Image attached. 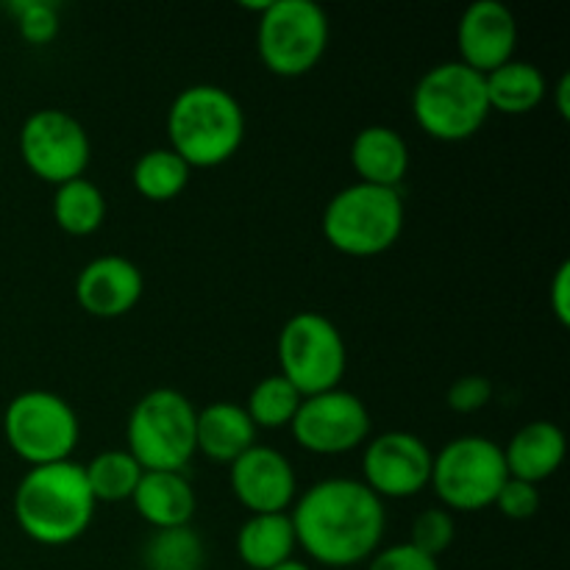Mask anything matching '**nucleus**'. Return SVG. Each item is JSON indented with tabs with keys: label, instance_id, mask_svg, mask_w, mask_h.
Masks as SVG:
<instances>
[{
	"label": "nucleus",
	"instance_id": "7c9ffc66",
	"mask_svg": "<svg viewBox=\"0 0 570 570\" xmlns=\"http://www.w3.org/2000/svg\"><path fill=\"white\" fill-rule=\"evenodd\" d=\"M445 401L460 415H473L493 401V382L488 376H479V373H468L451 384Z\"/></svg>",
	"mask_w": 570,
	"mask_h": 570
},
{
	"label": "nucleus",
	"instance_id": "9b49d317",
	"mask_svg": "<svg viewBox=\"0 0 570 570\" xmlns=\"http://www.w3.org/2000/svg\"><path fill=\"white\" fill-rule=\"evenodd\" d=\"M20 156L33 176L59 187L87 173L92 142L76 115L65 109H39L22 122Z\"/></svg>",
	"mask_w": 570,
	"mask_h": 570
},
{
	"label": "nucleus",
	"instance_id": "473e14b6",
	"mask_svg": "<svg viewBox=\"0 0 570 570\" xmlns=\"http://www.w3.org/2000/svg\"><path fill=\"white\" fill-rule=\"evenodd\" d=\"M551 312L560 321V326H568L570 323V262H560L554 278H551L549 289Z\"/></svg>",
	"mask_w": 570,
	"mask_h": 570
},
{
	"label": "nucleus",
	"instance_id": "20e7f679",
	"mask_svg": "<svg viewBox=\"0 0 570 570\" xmlns=\"http://www.w3.org/2000/svg\"><path fill=\"white\" fill-rule=\"evenodd\" d=\"M406 223L401 189L348 184L323 209V234L334 250L354 259L382 256L401 239Z\"/></svg>",
	"mask_w": 570,
	"mask_h": 570
},
{
	"label": "nucleus",
	"instance_id": "f3484780",
	"mask_svg": "<svg viewBox=\"0 0 570 570\" xmlns=\"http://www.w3.org/2000/svg\"><path fill=\"white\" fill-rule=\"evenodd\" d=\"M507 473L521 482L540 484L554 476L568 454V440L557 423L532 421L518 429L510 443L501 445Z\"/></svg>",
	"mask_w": 570,
	"mask_h": 570
},
{
	"label": "nucleus",
	"instance_id": "9d476101",
	"mask_svg": "<svg viewBox=\"0 0 570 570\" xmlns=\"http://www.w3.org/2000/svg\"><path fill=\"white\" fill-rule=\"evenodd\" d=\"M282 376L304 399L337 390L348 371V348L340 328L321 312H295L278 332Z\"/></svg>",
	"mask_w": 570,
	"mask_h": 570
},
{
	"label": "nucleus",
	"instance_id": "393cba45",
	"mask_svg": "<svg viewBox=\"0 0 570 570\" xmlns=\"http://www.w3.org/2000/svg\"><path fill=\"white\" fill-rule=\"evenodd\" d=\"M142 473V465L126 449L100 451L83 465V476H87V484L98 504L100 501H106V504L131 501Z\"/></svg>",
	"mask_w": 570,
	"mask_h": 570
},
{
	"label": "nucleus",
	"instance_id": "bb28decb",
	"mask_svg": "<svg viewBox=\"0 0 570 570\" xmlns=\"http://www.w3.org/2000/svg\"><path fill=\"white\" fill-rule=\"evenodd\" d=\"M301 401H304V395L282 373H271L250 387L245 412L256 429H284L293 423Z\"/></svg>",
	"mask_w": 570,
	"mask_h": 570
},
{
	"label": "nucleus",
	"instance_id": "dca6fc26",
	"mask_svg": "<svg viewBox=\"0 0 570 570\" xmlns=\"http://www.w3.org/2000/svg\"><path fill=\"white\" fill-rule=\"evenodd\" d=\"M145 293V276L120 254L95 256L76 278V301L87 315L115 321L128 315Z\"/></svg>",
	"mask_w": 570,
	"mask_h": 570
},
{
	"label": "nucleus",
	"instance_id": "f8f14e48",
	"mask_svg": "<svg viewBox=\"0 0 570 570\" xmlns=\"http://www.w3.org/2000/svg\"><path fill=\"white\" fill-rule=\"evenodd\" d=\"M371 410L348 390H328L301 401L289 432L304 451L317 456H337L362 449L371 440Z\"/></svg>",
	"mask_w": 570,
	"mask_h": 570
},
{
	"label": "nucleus",
	"instance_id": "7ed1b4c3",
	"mask_svg": "<svg viewBox=\"0 0 570 570\" xmlns=\"http://www.w3.org/2000/svg\"><path fill=\"white\" fill-rule=\"evenodd\" d=\"M167 148L189 167H220L237 156L245 139L243 104L217 83H193L167 109Z\"/></svg>",
	"mask_w": 570,
	"mask_h": 570
},
{
	"label": "nucleus",
	"instance_id": "f704fd0d",
	"mask_svg": "<svg viewBox=\"0 0 570 570\" xmlns=\"http://www.w3.org/2000/svg\"><path fill=\"white\" fill-rule=\"evenodd\" d=\"M271 570H312L309 566H306L304 560H287V562H282V566H276V568H271Z\"/></svg>",
	"mask_w": 570,
	"mask_h": 570
},
{
	"label": "nucleus",
	"instance_id": "0eeeda50",
	"mask_svg": "<svg viewBox=\"0 0 570 570\" xmlns=\"http://www.w3.org/2000/svg\"><path fill=\"white\" fill-rule=\"evenodd\" d=\"M507 479L501 445L482 434H462L434 454L429 488L449 512H479L495 504Z\"/></svg>",
	"mask_w": 570,
	"mask_h": 570
},
{
	"label": "nucleus",
	"instance_id": "1a4fd4ad",
	"mask_svg": "<svg viewBox=\"0 0 570 570\" xmlns=\"http://www.w3.org/2000/svg\"><path fill=\"white\" fill-rule=\"evenodd\" d=\"M9 449L31 468L67 462L81 440V421L70 401L50 390H26L3 412Z\"/></svg>",
	"mask_w": 570,
	"mask_h": 570
},
{
	"label": "nucleus",
	"instance_id": "6e6552de",
	"mask_svg": "<svg viewBox=\"0 0 570 570\" xmlns=\"http://www.w3.org/2000/svg\"><path fill=\"white\" fill-rule=\"evenodd\" d=\"M328 48V14L315 0H267L256 22V50L273 76L315 70Z\"/></svg>",
	"mask_w": 570,
	"mask_h": 570
},
{
	"label": "nucleus",
	"instance_id": "c756f323",
	"mask_svg": "<svg viewBox=\"0 0 570 570\" xmlns=\"http://www.w3.org/2000/svg\"><path fill=\"white\" fill-rule=\"evenodd\" d=\"M540 504H543V499H540L538 484H529L510 476L504 482V488L499 490V495H495L493 507L501 515L510 518V521H529V518L538 515Z\"/></svg>",
	"mask_w": 570,
	"mask_h": 570
},
{
	"label": "nucleus",
	"instance_id": "412c9836",
	"mask_svg": "<svg viewBox=\"0 0 570 570\" xmlns=\"http://www.w3.org/2000/svg\"><path fill=\"white\" fill-rule=\"evenodd\" d=\"M298 540H295L289 512H267L250 515L237 532V554L250 570H271L293 560Z\"/></svg>",
	"mask_w": 570,
	"mask_h": 570
},
{
	"label": "nucleus",
	"instance_id": "a878e982",
	"mask_svg": "<svg viewBox=\"0 0 570 570\" xmlns=\"http://www.w3.org/2000/svg\"><path fill=\"white\" fill-rule=\"evenodd\" d=\"M206 546L193 527L156 529L142 546L145 570H204Z\"/></svg>",
	"mask_w": 570,
	"mask_h": 570
},
{
	"label": "nucleus",
	"instance_id": "2eb2a0df",
	"mask_svg": "<svg viewBox=\"0 0 570 570\" xmlns=\"http://www.w3.org/2000/svg\"><path fill=\"white\" fill-rule=\"evenodd\" d=\"M515 45L518 20L499 0H473L456 22L460 61L482 76L515 59Z\"/></svg>",
	"mask_w": 570,
	"mask_h": 570
},
{
	"label": "nucleus",
	"instance_id": "39448f33",
	"mask_svg": "<svg viewBox=\"0 0 570 570\" xmlns=\"http://www.w3.org/2000/svg\"><path fill=\"white\" fill-rule=\"evenodd\" d=\"M412 117L440 142L471 139L490 117L484 76L460 59L429 67L412 92Z\"/></svg>",
	"mask_w": 570,
	"mask_h": 570
},
{
	"label": "nucleus",
	"instance_id": "72a5a7b5",
	"mask_svg": "<svg viewBox=\"0 0 570 570\" xmlns=\"http://www.w3.org/2000/svg\"><path fill=\"white\" fill-rule=\"evenodd\" d=\"M554 104H557V111H560V117H570V76H560V81H557L554 87Z\"/></svg>",
	"mask_w": 570,
	"mask_h": 570
},
{
	"label": "nucleus",
	"instance_id": "5701e85b",
	"mask_svg": "<svg viewBox=\"0 0 570 570\" xmlns=\"http://www.w3.org/2000/svg\"><path fill=\"white\" fill-rule=\"evenodd\" d=\"M53 220L70 237H89L106 220V195L89 178H72L53 193Z\"/></svg>",
	"mask_w": 570,
	"mask_h": 570
},
{
	"label": "nucleus",
	"instance_id": "6ab92c4d",
	"mask_svg": "<svg viewBox=\"0 0 570 570\" xmlns=\"http://www.w3.org/2000/svg\"><path fill=\"white\" fill-rule=\"evenodd\" d=\"M351 165L362 184L399 189L410 173V148L395 128L365 126L351 142Z\"/></svg>",
	"mask_w": 570,
	"mask_h": 570
},
{
	"label": "nucleus",
	"instance_id": "b1692460",
	"mask_svg": "<svg viewBox=\"0 0 570 570\" xmlns=\"http://www.w3.org/2000/svg\"><path fill=\"white\" fill-rule=\"evenodd\" d=\"M193 167L170 148H150L134 161L131 181L134 189L142 195L145 200L154 204H165V200L178 198L187 189Z\"/></svg>",
	"mask_w": 570,
	"mask_h": 570
},
{
	"label": "nucleus",
	"instance_id": "a211bd4d",
	"mask_svg": "<svg viewBox=\"0 0 570 570\" xmlns=\"http://www.w3.org/2000/svg\"><path fill=\"white\" fill-rule=\"evenodd\" d=\"M131 504L137 515L156 532V529L189 527L198 499L184 471H145L134 490Z\"/></svg>",
	"mask_w": 570,
	"mask_h": 570
},
{
	"label": "nucleus",
	"instance_id": "2f4dec72",
	"mask_svg": "<svg viewBox=\"0 0 570 570\" xmlns=\"http://www.w3.org/2000/svg\"><path fill=\"white\" fill-rule=\"evenodd\" d=\"M367 570H440V566L434 557L423 554L412 543H395L390 549H379L367 560Z\"/></svg>",
	"mask_w": 570,
	"mask_h": 570
},
{
	"label": "nucleus",
	"instance_id": "aec40b11",
	"mask_svg": "<svg viewBox=\"0 0 570 570\" xmlns=\"http://www.w3.org/2000/svg\"><path fill=\"white\" fill-rule=\"evenodd\" d=\"M254 421L248 417L245 406L234 404V401H215V404L198 410V421H195V445L209 460L232 465L234 460L245 454L256 445Z\"/></svg>",
	"mask_w": 570,
	"mask_h": 570
},
{
	"label": "nucleus",
	"instance_id": "4be33fe9",
	"mask_svg": "<svg viewBox=\"0 0 570 570\" xmlns=\"http://www.w3.org/2000/svg\"><path fill=\"white\" fill-rule=\"evenodd\" d=\"M484 89H488L490 111L501 115H529L543 104L546 76L538 65L521 59H510L507 65L495 67L493 72L484 76Z\"/></svg>",
	"mask_w": 570,
	"mask_h": 570
},
{
	"label": "nucleus",
	"instance_id": "4468645a",
	"mask_svg": "<svg viewBox=\"0 0 570 570\" xmlns=\"http://www.w3.org/2000/svg\"><path fill=\"white\" fill-rule=\"evenodd\" d=\"M232 493L250 515L287 512L298 495L295 468L282 451L271 445H254L228 465Z\"/></svg>",
	"mask_w": 570,
	"mask_h": 570
},
{
	"label": "nucleus",
	"instance_id": "423d86ee",
	"mask_svg": "<svg viewBox=\"0 0 570 570\" xmlns=\"http://www.w3.org/2000/svg\"><path fill=\"white\" fill-rule=\"evenodd\" d=\"M195 421L198 410L187 395L173 387L150 390L128 415L126 451L142 471H184L198 454Z\"/></svg>",
	"mask_w": 570,
	"mask_h": 570
},
{
	"label": "nucleus",
	"instance_id": "c85d7f7f",
	"mask_svg": "<svg viewBox=\"0 0 570 570\" xmlns=\"http://www.w3.org/2000/svg\"><path fill=\"white\" fill-rule=\"evenodd\" d=\"M9 9L14 14L17 31L28 45H50L59 37V6L50 0H20Z\"/></svg>",
	"mask_w": 570,
	"mask_h": 570
},
{
	"label": "nucleus",
	"instance_id": "f03ea898",
	"mask_svg": "<svg viewBox=\"0 0 570 570\" xmlns=\"http://www.w3.org/2000/svg\"><path fill=\"white\" fill-rule=\"evenodd\" d=\"M95 507L98 501L83 476V465L72 460L28 468L14 490L17 527L28 540L50 549L83 538L95 518Z\"/></svg>",
	"mask_w": 570,
	"mask_h": 570
},
{
	"label": "nucleus",
	"instance_id": "ddd939ff",
	"mask_svg": "<svg viewBox=\"0 0 570 570\" xmlns=\"http://www.w3.org/2000/svg\"><path fill=\"white\" fill-rule=\"evenodd\" d=\"M434 454L417 434L384 432L367 440L362 454V482L379 499H412L432 482Z\"/></svg>",
	"mask_w": 570,
	"mask_h": 570
},
{
	"label": "nucleus",
	"instance_id": "f257e3e1",
	"mask_svg": "<svg viewBox=\"0 0 570 570\" xmlns=\"http://www.w3.org/2000/svg\"><path fill=\"white\" fill-rule=\"evenodd\" d=\"M289 521L309 560L326 568H354L379 551L387 512L362 479L332 476L295 499Z\"/></svg>",
	"mask_w": 570,
	"mask_h": 570
},
{
	"label": "nucleus",
	"instance_id": "cd10ccee",
	"mask_svg": "<svg viewBox=\"0 0 570 570\" xmlns=\"http://www.w3.org/2000/svg\"><path fill=\"white\" fill-rule=\"evenodd\" d=\"M454 538H456L454 512H449L445 507H429V510H423L421 515L412 521L410 540H406V543H412L417 551H423V554L438 560L443 551L451 549Z\"/></svg>",
	"mask_w": 570,
	"mask_h": 570
}]
</instances>
